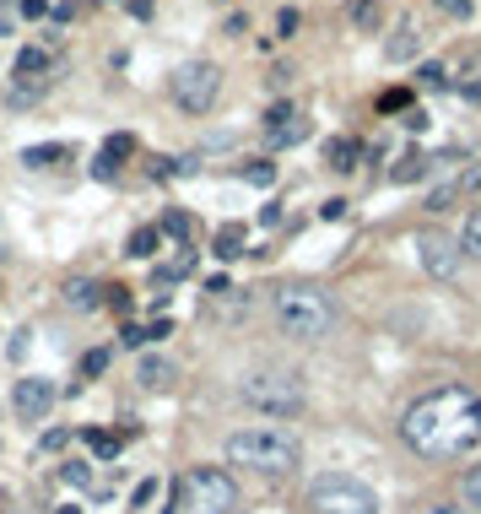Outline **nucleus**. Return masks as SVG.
<instances>
[{
  "label": "nucleus",
  "instance_id": "39448f33",
  "mask_svg": "<svg viewBox=\"0 0 481 514\" xmlns=\"http://www.w3.org/2000/svg\"><path fill=\"white\" fill-rule=\"evenodd\" d=\"M238 395L265 417H298L303 412V379L287 374V368H255V374L238 385Z\"/></svg>",
  "mask_w": 481,
  "mask_h": 514
},
{
  "label": "nucleus",
  "instance_id": "c85d7f7f",
  "mask_svg": "<svg viewBox=\"0 0 481 514\" xmlns=\"http://www.w3.org/2000/svg\"><path fill=\"white\" fill-rule=\"evenodd\" d=\"M87 444H92V455H103V460L119 455V439H114V433H87Z\"/></svg>",
  "mask_w": 481,
  "mask_h": 514
},
{
  "label": "nucleus",
  "instance_id": "a19ab883",
  "mask_svg": "<svg viewBox=\"0 0 481 514\" xmlns=\"http://www.w3.org/2000/svg\"><path fill=\"white\" fill-rule=\"evenodd\" d=\"M22 17H49V0H22Z\"/></svg>",
  "mask_w": 481,
  "mask_h": 514
},
{
  "label": "nucleus",
  "instance_id": "bb28decb",
  "mask_svg": "<svg viewBox=\"0 0 481 514\" xmlns=\"http://www.w3.org/2000/svg\"><path fill=\"white\" fill-rule=\"evenodd\" d=\"M103 368H109V352H103V347H92L87 358H82V385H87V379H98Z\"/></svg>",
  "mask_w": 481,
  "mask_h": 514
},
{
  "label": "nucleus",
  "instance_id": "c756f323",
  "mask_svg": "<svg viewBox=\"0 0 481 514\" xmlns=\"http://www.w3.org/2000/svg\"><path fill=\"white\" fill-rule=\"evenodd\" d=\"M406 103H411V92H406V87H390V92L379 98V114H400Z\"/></svg>",
  "mask_w": 481,
  "mask_h": 514
},
{
  "label": "nucleus",
  "instance_id": "6e6552de",
  "mask_svg": "<svg viewBox=\"0 0 481 514\" xmlns=\"http://www.w3.org/2000/svg\"><path fill=\"white\" fill-rule=\"evenodd\" d=\"M417 260H422V271H427V276H438V282H449V276L460 271L465 249H460V239H449V233L427 228V233H417Z\"/></svg>",
  "mask_w": 481,
  "mask_h": 514
},
{
  "label": "nucleus",
  "instance_id": "c03bdc74",
  "mask_svg": "<svg viewBox=\"0 0 481 514\" xmlns=\"http://www.w3.org/2000/svg\"><path fill=\"white\" fill-rule=\"evenodd\" d=\"M130 11H136V17L146 22V17H152V0H130Z\"/></svg>",
  "mask_w": 481,
  "mask_h": 514
},
{
  "label": "nucleus",
  "instance_id": "1a4fd4ad",
  "mask_svg": "<svg viewBox=\"0 0 481 514\" xmlns=\"http://www.w3.org/2000/svg\"><path fill=\"white\" fill-rule=\"evenodd\" d=\"M55 401H60V390H55V379H44V374L17 379V390H11V406H17L22 423H49Z\"/></svg>",
  "mask_w": 481,
  "mask_h": 514
},
{
  "label": "nucleus",
  "instance_id": "393cba45",
  "mask_svg": "<svg viewBox=\"0 0 481 514\" xmlns=\"http://www.w3.org/2000/svg\"><path fill=\"white\" fill-rule=\"evenodd\" d=\"M157 233L173 239V244H184V239H190V217H184V212H168L163 222H157Z\"/></svg>",
  "mask_w": 481,
  "mask_h": 514
},
{
  "label": "nucleus",
  "instance_id": "2f4dec72",
  "mask_svg": "<svg viewBox=\"0 0 481 514\" xmlns=\"http://www.w3.org/2000/svg\"><path fill=\"white\" fill-rule=\"evenodd\" d=\"M60 477L71 482V487H87V482H92V471L82 466V460H71V466H60Z\"/></svg>",
  "mask_w": 481,
  "mask_h": 514
},
{
  "label": "nucleus",
  "instance_id": "49530a36",
  "mask_svg": "<svg viewBox=\"0 0 481 514\" xmlns=\"http://www.w3.org/2000/svg\"><path fill=\"white\" fill-rule=\"evenodd\" d=\"M163 514H173V509H163Z\"/></svg>",
  "mask_w": 481,
  "mask_h": 514
},
{
  "label": "nucleus",
  "instance_id": "4c0bfd02",
  "mask_svg": "<svg viewBox=\"0 0 481 514\" xmlns=\"http://www.w3.org/2000/svg\"><path fill=\"white\" fill-rule=\"evenodd\" d=\"M406 130H411V136H422V130H427V114H422V109H406Z\"/></svg>",
  "mask_w": 481,
  "mask_h": 514
},
{
  "label": "nucleus",
  "instance_id": "aec40b11",
  "mask_svg": "<svg viewBox=\"0 0 481 514\" xmlns=\"http://www.w3.org/2000/svg\"><path fill=\"white\" fill-rule=\"evenodd\" d=\"M44 71H49L44 49H22V55H17V76H22V82H33V76H44Z\"/></svg>",
  "mask_w": 481,
  "mask_h": 514
},
{
  "label": "nucleus",
  "instance_id": "f3484780",
  "mask_svg": "<svg viewBox=\"0 0 481 514\" xmlns=\"http://www.w3.org/2000/svg\"><path fill=\"white\" fill-rule=\"evenodd\" d=\"M427 168H433V157H422V152H411V157H400V163H395V184H417L422 174H427Z\"/></svg>",
  "mask_w": 481,
  "mask_h": 514
},
{
  "label": "nucleus",
  "instance_id": "20e7f679",
  "mask_svg": "<svg viewBox=\"0 0 481 514\" xmlns=\"http://www.w3.org/2000/svg\"><path fill=\"white\" fill-rule=\"evenodd\" d=\"M309 509L314 514H379V493L352 477V471H325L309 482Z\"/></svg>",
  "mask_w": 481,
  "mask_h": 514
},
{
  "label": "nucleus",
  "instance_id": "412c9836",
  "mask_svg": "<svg viewBox=\"0 0 481 514\" xmlns=\"http://www.w3.org/2000/svg\"><path fill=\"white\" fill-rule=\"evenodd\" d=\"M238 179H244V184H260V190H265V184H276V163H265V157H255V163H244V168H238Z\"/></svg>",
  "mask_w": 481,
  "mask_h": 514
},
{
  "label": "nucleus",
  "instance_id": "4468645a",
  "mask_svg": "<svg viewBox=\"0 0 481 514\" xmlns=\"http://www.w3.org/2000/svg\"><path fill=\"white\" fill-rule=\"evenodd\" d=\"M136 379H141L146 390H163L168 379H173V363H168V358H141V368H136Z\"/></svg>",
  "mask_w": 481,
  "mask_h": 514
},
{
  "label": "nucleus",
  "instance_id": "72a5a7b5",
  "mask_svg": "<svg viewBox=\"0 0 481 514\" xmlns=\"http://www.w3.org/2000/svg\"><path fill=\"white\" fill-rule=\"evenodd\" d=\"M276 33H282V38L298 33V11H292V6H282V17H276Z\"/></svg>",
  "mask_w": 481,
  "mask_h": 514
},
{
  "label": "nucleus",
  "instance_id": "f257e3e1",
  "mask_svg": "<svg viewBox=\"0 0 481 514\" xmlns=\"http://www.w3.org/2000/svg\"><path fill=\"white\" fill-rule=\"evenodd\" d=\"M406 444L427 460H465L481 444V395L465 385L427 390L400 417Z\"/></svg>",
  "mask_w": 481,
  "mask_h": 514
},
{
  "label": "nucleus",
  "instance_id": "a878e982",
  "mask_svg": "<svg viewBox=\"0 0 481 514\" xmlns=\"http://www.w3.org/2000/svg\"><path fill=\"white\" fill-rule=\"evenodd\" d=\"M190 271H195V255H190V249H179V260H173V266H163L157 276H163V282H179V276H190Z\"/></svg>",
  "mask_w": 481,
  "mask_h": 514
},
{
  "label": "nucleus",
  "instance_id": "a211bd4d",
  "mask_svg": "<svg viewBox=\"0 0 481 514\" xmlns=\"http://www.w3.org/2000/svg\"><path fill=\"white\" fill-rule=\"evenodd\" d=\"M211 255H217V260H238V255H244V228H222L217 244H211Z\"/></svg>",
  "mask_w": 481,
  "mask_h": 514
},
{
  "label": "nucleus",
  "instance_id": "ea45409f",
  "mask_svg": "<svg viewBox=\"0 0 481 514\" xmlns=\"http://www.w3.org/2000/svg\"><path fill=\"white\" fill-rule=\"evenodd\" d=\"M438 6H444L449 17H471V0H438Z\"/></svg>",
  "mask_w": 481,
  "mask_h": 514
},
{
  "label": "nucleus",
  "instance_id": "5701e85b",
  "mask_svg": "<svg viewBox=\"0 0 481 514\" xmlns=\"http://www.w3.org/2000/svg\"><path fill=\"white\" fill-rule=\"evenodd\" d=\"M460 249H465L471 260H481V212L465 217V228H460Z\"/></svg>",
  "mask_w": 481,
  "mask_h": 514
},
{
  "label": "nucleus",
  "instance_id": "7ed1b4c3",
  "mask_svg": "<svg viewBox=\"0 0 481 514\" xmlns=\"http://www.w3.org/2000/svg\"><path fill=\"white\" fill-rule=\"evenodd\" d=\"M336 320H341L336 298H330L325 287H314V282H292V287L276 293V325H282L287 336H298V341H325L330 331H336Z\"/></svg>",
  "mask_w": 481,
  "mask_h": 514
},
{
  "label": "nucleus",
  "instance_id": "cd10ccee",
  "mask_svg": "<svg viewBox=\"0 0 481 514\" xmlns=\"http://www.w3.org/2000/svg\"><path fill=\"white\" fill-rule=\"evenodd\" d=\"M352 22L357 28H379V6L373 0H352Z\"/></svg>",
  "mask_w": 481,
  "mask_h": 514
},
{
  "label": "nucleus",
  "instance_id": "473e14b6",
  "mask_svg": "<svg viewBox=\"0 0 481 514\" xmlns=\"http://www.w3.org/2000/svg\"><path fill=\"white\" fill-rule=\"evenodd\" d=\"M292 114H298V109H292V103H276V109H271V114H265V130H276V125H287V120H292Z\"/></svg>",
  "mask_w": 481,
  "mask_h": 514
},
{
  "label": "nucleus",
  "instance_id": "4be33fe9",
  "mask_svg": "<svg viewBox=\"0 0 481 514\" xmlns=\"http://www.w3.org/2000/svg\"><path fill=\"white\" fill-rule=\"evenodd\" d=\"M460 498H465V509H471V514H481V466H471L460 477Z\"/></svg>",
  "mask_w": 481,
  "mask_h": 514
},
{
  "label": "nucleus",
  "instance_id": "b1692460",
  "mask_svg": "<svg viewBox=\"0 0 481 514\" xmlns=\"http://www.w3.org/2000/svg\"><path fill=\"white\" fill-rule=\"evenodd\" d=\"M130 152H136V136H130V130H119V136L103 141V152H98V157H109V163L119 168V157H130Z\"/></svg>",
  "mask_w": 481,
  "mask_h": 514
},
{
  "label": "nucleus",
  "instance_id": "ddd939ff",
  "mask_svg": "<svg viewBox=\"0 0 481 514\" xmlns=\"http://www.w3.org/2000/svg\"><path fill=\"white\" fill-rule=\"evenodd\" d=\"M357 152H363V147H357L352 136L325 141V163H330V168H341V174H346V168H357Z\"/></svg>",
  "mask_w": 481,
  "mask_h": 514
},
{
  "label": "nucleus",
  "instance_id": "6ab92c4d",
  "mask_svg": "<svg viewBox=\"0 0 481 514\" xmlns=\"http://www.w3.org/2000/svg\"><path fill=\"white\" fill-rule=\"evenodd\" d=\"M60 157H71V147L49 141V147H28V152H22V163H28V168H49V163H60Z\"/></svg>",
  "mask_w": 481,
  "mask_h": 514
},
{
  "label": "nucleus",
  "instance_id": "a18cd8bd",
  "mask_svg": "<svg viewBox=\"0 0 481 514\" xmlns=\"http://www.w3.org/2000/svg\"><path fill=\"white\" fill-rule=\"evenodd\" d=\"M60 514H82V509H60Z\"/></svg>",
  "mask_w": 481,
  "mask_h": 514
},
{
  "label": "nucleus",
  "instance_id": "37998d69",
  "mask_svg": "<svg viewBox=\"0 0 481 514\" xmlns=\"http://www.w3.org/2000/svg\"><path fill=\"white\" fill-rule=\"evenodd\" d=\"M422 514H471V509H454V504H427Z\"/></svg>",
  "mask_w": 481,
  "mask_h": 514
},
{
  "label": "nucleus",
  "instance_id": "f8f14e48",
  "mask_svg": "<svg viewBox=\"0 0 481 514\" xmlns=\"http://www.w3.org/2000/svg\"><path fill=\"white\" fill-rule=\"evenodd\" d=\"M309 120H303V114H292L287 125H276V130H265V141H271V147H298V141H309Z\"/></svg>",
  "mask_w": 481,
  "mask_h": 514
},
{
  "label": "nucleus",
  "instance_id": "f704fd0d",
  "mask_svg": "<svg viewBox=\"0 0 481 514\" xmlns=\"http://www.w3.org/2000/svg\"><path fill=\"white\" fill-rule=\"evenodd\" d=\"M346 217V201H319V222H341Z\"/></svg>",
  "mask_w": 481,
  "mask_h": 514
},
{
  "label": "nucleus",
  "instance_id": "58836bf2",
  "mask_svg": "<svg viewBox=\"0 0 481 514\" xmlns=\"http://www.w3.org/2000/svg\"><path fill=\"white\" fill-rule=\"evenodd\" d=\"M65 439H71L65 428H49V433H44V450H65Z\"/></svg>",
  "mask_w": 481,
  "mask_h": 514
},
{
  "label": "nucleus",
  "instance_id": "de8ad7c7",
  "mask_svg": "<svg viewBox=\"0 0 481 514\" xmlns=\"http://www.w3.org/2000/svg\"><path fill=\"white\" fill-rule=\"evenodd\" d=\"M233 514H238V509H233Z\"/></svg>",
  "mask_w": 481,
  "mask_h": 514
},
{
  "label": "nucleus",
  "instance_id": "c9c22d12",
  "mask_svg": "<svg viewBox=\"0 0 481 514\" xmlns=\"http://www.w3.org/2000/svg\"><path fill=\"white\" fill-rule=\"evenodd\" d=\"M163 336H173V320H152V325H146V341H163Z\"/></svg>",
  "mask_w": 481,
  "mask_h": 514
},
{
  "label": "nucleus",
  "instance_id": "dca6fc26",
  "mask_svg": "<svg viewBox=\"0 0 481 514\" xmlns=\"http://www.w3.org/2000/svg\"><path fill=\"white\" fill-rule=\"evenodd\" d=\"M157 244H163V233H157V228H136V233H130V244H125V255L130 260H152Z\"/></svg>",
  "mask_w": 481,
  "mask_h": 514
},
{
  "label": "nucleus",
  "instance_id": "9b49d317",
  "mask_svg": "<svg viewBox=\"0 0 481 514\" xmlns=\"http://www.w3.org/2000/svg\"><path fill=\"white\" fill-rule=\"evenodd\" d=\"M417 44H422V38H417V22L400 17V22H395V33L384 38V60H390V65H406L411 55H417Z\"/></svg>",
  "mask_w": 481,
  "mask_h": 514
},
{
  "label": "nucleus",
  "instance_id": "f03ea898",
  "mask_svg": "<svg viewBox=\"0 0 481 514\" xmlns=\"http://www.w3.org/2000/svg\"><path fill=\"white\" fill-rule=\"evenodd\" d=\"M227 460L244 471H265V477H287V471H298L303 444L287 428H238L227 439Z\"/></svg>",
  "mask_w": 481,
  "mask_h": 514
},
{
  "label": "nucleus",
  "instance_id": "9d476101",
  "mask_svg": "<svg viewBox=\"0 0 481 514\" xmlns=\"http://www.w3.org/2000/svg\"><path fill=\"white\" fill-rule=\"evenodd\" d=\"M476 190H481V163H465L454 179H444V184H433V190H427V212H454V206L471 201Z\"/></svg>",
  "mask_w": 481,
  "mask_h": 514
},
{
  "label": "nucleus",
  "instance_id": "423d86ee",
  "mask_svg": "<svg viewBox=\"0 0 481 514\" xmlns=\"http://www.w3.org/2000/svg\"><path fill=\"white\" fill-rule=\"evenodd\" d=\"M168 98L179 103L184 114H211V103L222 98V65L217 60H184L179 71L168 76Z\"/></svg>",
  "mask_w": 481,
  "mask_h": 514
},
{
  "label": "nucleus",
  "instance_id": "7c9ffc66",
  "mask_svg": "<svg viewBox=\"0 0 481 514\" xmlns=\"http://www.w3.org/2000/svg\"><path fill=\"white\" fill-rule=\"evenodd\" d=\"M417 82L438 92V87H444V65H438V60H427V65H422V71H417Z\"/></svg>",
  "mask_w": 481,
  "mask_h": 514
},
{
  "label": "nucleus",
  "instance_id": "2eb2a0df",
  "mask_svg": "<svg viewBox=\"0 0 481 514\" xmlns=\"http://www.w3.org/2000/svg\"><path fill=\"white\" fill-rule=\"evenodd\" d=\"M65 303H71V309H98L103 287L98 282H65Z\"/></svg>",
  "mask_w": 481,
  "mask_h": 514
},
{
  "label": "nucleus",
  "instance_id": "79ce46f5",
  "mask_svg": "<svg viewBox=\"0 0 481 514\" xmlns=\"http://www.w3.org/2000/svg\"><path fill=\"white\" fill-rule=\"evenodd\" d=\"M109 303H114L119 314H130V298H125V287H109Z\"/></svg>",
  "mask_w": 481,
  "mask_h": 514
},
{
  "label": "nucleus",
  "instance_id": "e433bc0d",
  "mask_svg": "<svg viewBox=\"0 0 481 514\" xmlns=\"http://www.w3.org/2000/svg\"><path fill=\"white\" fill-rule=\"evenodd\" d=\"M119 336H125V347H146V331H141V325H130V320H125V331H119Z\"/></svg>",
  "mask_w": 481,
  "mask_h": 514
},
{
  "label": "nucleus",
  "instance_id": "0eeeda50",
  "mask_svg": "<svg viewBox=\"0 0 481 514\" xmlns=\"http://www.w3.org/2000/svg\"><path fill=\"white\" fill-rule=\"evenodd\" d=\"M179 504L190 514H233L238 509V487L217 466H195V471H184V482H179Z\"/></svg>",
  "mask_w": 481,
  "mask_h": 514
}]
</instances>
